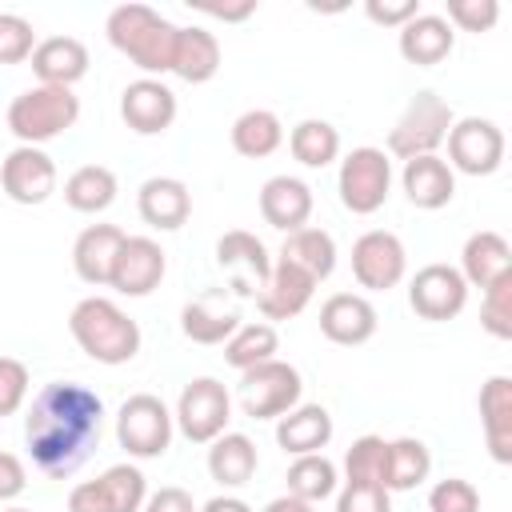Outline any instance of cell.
<instances>
[{
  "mask_svg": "<svg viewBox=\"0 0 512 512\" xmlns=\"http://www.w3.org/2000/svg\"><path fill=\"white\" fill-rule=\"evenodd\" d=\"M480 424L496 464H512V380L488 376L480 388Z\"/></svg>",
  "mask_w": 512,
  "mask_h": 512,
  "instance_id": "obj_28",
  "label": "cell"
},
{
  "mask_svg": "<svg viewBox=\"0 0 512 512\" xmlns=\"http://www.w3.org/2000/svg\"><path fill=\"white\" fill-rule=\"evenodd\" d=\"M276 348H280V336L268 320H256V324H240L228 340H224V360L236 368V372H248L264 360H276Z\"/></svg>",
  "mask_w": 512,
  "mask_h": 512,
  "instance_id": "obj_37",
  "label": "cell"
},
{
  "mask_svg": "<svg viewBox=\"0 0 512 512\" xmlns=\"http://www.w3.org/2000/svg\"><path fill=\"white\" fill-rule=\"evenodd\" d=\"M24 488H28V472H24V460H20L16 452H0V504L16 500Z\"/></svg>",
  "mask_w": 512,
  "mask_h": 512,
  "instance_id": "obj_47",
  "label": "cell"
},
{
  "mask_svg": "<svg viewBox=\"0 0 512 512\" xmlns=\"http://www.w3.org/2000/svg\"><path fill=\"white\" fill-rule=\"evenodd\" d=\"M68 332L88 360L108 368L128 364L140 352V324L108 296H84L68 316Z\"/></svg>",
  "mask_w": 512,
  "mask_h": 512,
  "instance_id": "obj_3",
  "label": "cell"
},
{
  "mask_svg": "<svg viewBox=\"0 0 512 512\" xmlns=\"http://www.w3.org/2000/svg\"><path fill=\"white\" fill-rule=\"evenodd\" d=\"M36 28L20 12H0V64H24L36 52Z\"/></svg>",
  "mask_w": 512,
  "mask_h": 512,
  "instance_id": "obj_41",
  "label": "cell"
},
{
  "mask_svg": "<svg viewBox=\"0 0 512 512\" xmlns=\"http://www.w3.org/2000/svg\"><path fill=\"white\" fill-rule=\"evenodd\" d=\"M0 188L8 200L24 204V208L44 204L56 192V160L44 148L16 144L0 164Z\"/></svg>",
  "mask_w": 512,
  "mask_h": 512,
  "instance_id": "obj_14",
  "label": "cell"
},
{
  "mask_svg": "<svg viewBox=\"0 0 512 512\" xmlns=\"http://www.w3.org/2000/svg\"><path fill=\"white\" fill-rule=\"evenodd\" d=\"M288 496L296 500H308V504H320L328 496H336L340 488V468L324 456V452H312V456H296L288 464Z\"/></svg>",
  "mask_w": 512,
  "mask_h": 512,
  "instance_id": "obj_36",
  "label": "cell"
},
{
  "mask_svg": "<svg viewBox=\"0 0 512 512\" xmlns=\"http://www.w3.org/2000/svg\"><path fill=\"white\" fill-rule=\"evenodd\" d=\"M420 0H368L364 4V16L372 24H384V28H404L412 16H420Z\"/></svg>",
  "mask_w": 512,
  "mask_h": 512,
  "instance_id": "obj_46",
  "label": "cell"
},
{
  "mask_svg": "<svg viewBox=\"0 0 512 512\" xmlns=\"http://www.w3.org/2000/svg\"><path fill=\"white\" fill-rule=\"evenodd\" d=\"M4 512H32V508H4Z\"/></svg>",
  "mask_w": 512,
  "mask_h": 512,
  "instance_id": "obj_52",
  "label": "cell"
},
{
  "mask_svg": "<svg viewBox=\"0 0 512 512\" xmlns=\"http://www.w3.org/2000/svg\"><path fill=\"white\" fill-rule=\"evenodd\" d=\"M336 192H340V204L352 212V216H372L388 204V192H392V156L384 148H352L344 160H340V172H336Z\"/></svg>",
  "mask_w": 512,
  "mask_h": 512,
  "instance_id": "obj_6",
  "label": "cell"
},
{
  "mask_svg": "<svg viewBox=\"0 0 512 512\" xmlns=\"http://www.w3.org/2000/svg\"><path fill=\"white\" fill-rule=\"evenodd\" d=\"M100 436H104V400L80 380L44 384L24 412L28 456L52 480H68L72 472H80L84 460L100 448Z\"/></svg>",
  "mask_w": 512,
  "mask_h": 512,
  "instance_id": "obj_1",
  "label": "cell"
},
{
  "mask_svg": "<svg viewBox=\"0 0 512 512\" xmlns=\"http://www.w3.org/2000/svg\"><path fill=\"white\" fill-rule=\"evenodd\" d=\"M120 116L136 136H160L176 120V92L156 76H140L120 92Z\"/></svg>",
  "mask_w": 512,
  "mask_h": 512,
  "instance_id": "obj_16",
  "label": "cell"
},
{
  "mask_svg": "<svg viewBox=\"0 0 512 512\" xmlns=\"http://www.w3.org/2000/svg\"><path fill=\"white\" fill-rule=\"evenodd\" d=\"M240 328V312L224 308L220 292H204L180 308V332L192 344H224Z\"/></svg>",
  "mask_w": 512,
  "mask_h": 512,
  "instance_id": "obj_30",
  "label": "cell"
},
{
  "mask_svg": "<svg viewBox=\"0 0 512 512\" xmlns=\"http://www.w3.org/2000/svg\"><path fill=\"white\" fill-rule=\"evenodd\" d=\"M432 472V452L416 436H396L384 440V460H380V488L388 492H412L424 484Z\"/></svg>",
  "mask_w": 512,
  "mask_h": 512,
  "instance_id": "obj_29",
  "label": "cell"
},
{
  "mask_svg": "<svg viewBox=\"0 0 512 512\" xmlns=\"http://www.w3.org/2000/svg\"><path fill=\"white\" fill-rule=\"evenodd\" d=\"M108 44L128 56L144 76H164L172 72V48H176V24L160 16L148 4H120L104 20Z\"/></svg>",
  "mask_w": 512,
  "mask_h": 512,
  "instance_id": "obj_2",
  "label": "cell"
},
{
  "mask_svg": "<svg viewBox=\"0 0 512 512\" xmlns=\"http://www.w3.org/2000/svg\"><path fill=\"white\" fill-rule=\"evenodd\" d=\"M128 232H120L116 224H88L76 244H72V268L84 284L92 288H104L112 280V264H116V252L124 244Z\"/></svg>",
  "mask_w": 512,
  "mask_h": 512,
  "instance_id": "obj_25",
  "label": "cell"
},
{
  "mask_svg": "<svg viewBox=\"0 0 512 512\" xmlns=\"http://www.w3.org/2000/svg\"><path fill=\"white\" fill-rule=\"evenodd\" d=\"M76 120H80V96L72 88L36 84V88H24L8 104V128H12V136L20 144H32V148L64 136Z\"/></svg>",
  "mask_w": 512,
  "mask_h": 512,
  "instance_id": "obj_4",
  "label": "cell"
},
{
  "mask_svg": "<svg viewBox=\"0 0 512 512\" xmlns=\"http://www.w3.org/2000/svg\"><path fill=\"white\" fill-rule=\"evenodd\" d=\"M264 512H316V504H308V500H296V496H276V500H268V508Z\"/></svg>",
  "mask_w": 512,
  "mask_h": 512,
  "instance_id": "obj_51",
  "label": "cell"
},
{
  "mask_svg": "<svg viewBox=\"0 0 512 512\" xmlns=\"http://www.w3.org/2000/svg\"><path fill=\"white\" fill-rule=\"evenodd\" d=\"M460 276L468 288H492L496 280L512 276V248L500 232H472L460 248Z\"/></svg>",
  "mask_w": 512,
  "mask_h": 512,
  "instance_id": "obj_24",
  "label": "cell"
},
{
  "mask_svg": "<svg viewBox=\"0 0 512 512\" xmlns=\"http://www.w3.org/2000/svg\"><path fill=\"white\" fill-rule=\"evenodd\" d=\"M176 432V420L168 412V404L152 392H136L120 404L116 412V444L132 456V460H156L168 452Z\"/></svg>",
  "mask_w": 512,
  "mask_h": 512,
  "instance_id": "obj_7",
  "label": "cell"
},
{
  "mask_svg": "<svg viewBox=\"0 0 512 512\" xmlns=\"http://www.w3.org/2000/svg\"><path fill=\"white\" fill-rule=\"evenodd\" d=\"M136 212L156 232H176L192 216V192L176 176H148L136 192Z\"/></svg>",
  "mask_w": 512,
  "mask_h": 512,
  "instance_id": "obj_20",
  "label": "cell"
},
{
  "mask_svg": "<svg viewBox=\"0 0 512 512\" xmlns=\"http://www.w3.org/2000/svg\"><path fill=\"white\" fill-rule=\"evenodd\" d=\"M28 368H24V360H16V356H0V420L4 416H16L20 408H24V400H28Z\"/></svg>",
  "mask_w": 512,
  "mask_h": 512,
  "instance_id": "obj_44",
  "label": "cell"
},
{
  "mask_svg": "<svg viewBox=\"0 0 512 512\" xmlns=\"http://www.w3.org/2000/svg\"><path fill=\"white\" fill-rule=\"evenodd\" d=\"M336 512H392V492L380 484H352L336 492Z\"/></svg>",
  "mask_w": 512,
  "mask_h": 512,
  "instance_id": "obj_45",
  "label": "cell"
},
{
  "mask_svg": "<svg viewBox=\"0 0 512 512\" xmlns=\"http://www.w3.org/2000/svg\"><path fill=\"white\" fill-rule=\"evenodd\" d=\"M408 304L420 320L444 324L456 320L468 304V284L460 276V268L452 264H424L412 280H408Z\"/></svg>",
  "mask_w": 512,
  "mask_h": 512,
  "instance_id": "obj_13",
  "label": "cell"
},
{
  "mask_svg": "<svg viewBox=\"0 0 512 512\" xmlns=\"http://www.w3.org/2000/svg\"><path fill=\"white\" fill-rule=\"evenodd\" d=\"M332 432H336V424H332V412L324 404H296L292 412H284L276 420V444L288 456L324 452L328 440H332Z\"/></svg>",
  "mask_w": 512,
  "mask_h": 512,
  "instance_id": "obj_26",
  "label": "cell"
},
{
  "mask_svg": "<svg viewBox=\"0 0 512 512\" xmlns=\"http://www.w3.org/2000/svg\"><path fill=\"white\" fill-rule=\"evenodd\" d=\"M140 512H200V508L192 504V492L168 484V488H160V492H148V500H144Z\"/></svg>",
  "mask_w": 512,
  "mask_h": 512,
  "instance_id": "obj_48",
  "label": "cell"
},
{
  "mask_svg": "<svg viewBox=\"0 0 512 512\" xmlns=\"http://www.w3.org/2000/svg\"><path fill=\"white\" fill-rule=\"evenodd\" d=\"M176 428L184 440L192 444H212L220 432H228L232 420V396L216 376H196L180 388L176 412H172Z\"/></svg>",
  "mask_w": 512,
  "mask_h": 512,
  "instance_id": "obj_9",
  "label": "cell"
},
{
  "mask_svg": "<svg viewBox=\"0 0 512 512\" xmlns=\"http://www.w3.org/2000/svg\"><path fill=\"white\" fill-rule=\"evenodd\" d=\"M216 264L232 276V292L236 296H252L264 288L268 272H272V256L264 248V240H256L244 228H232L216 240Z\"/></svg>",
  "mask_w": 512,
  "mask_h": 512,
  "instance_id": "obj_17",
  "label": "cell"
},
{
  "mask_svg": "<svg viewBox=\"0 0 512 512\" xmlns=\"http://www.w3.org/2000/svg\"><path fill=\"white\" fill-rule=\"evenodd\" d=\"M284 144V124L268 108H248L232 120V148L244 160H264Z\"/></svg>",
  "mask_w": 512,
  "mask_h": 512,
  "instance_id": "obj_34",
  "label": "cell"
},
{
  "mask_svg": "<svg viewBox=\"0 0 512 512\" xmlns=\"http://www.w3.org/2000/svg\"><path fill=\"white\" fill-rule=\"evenodd\" d=\"M280 256L292 260L296 268H304L316 284L336 272V240L324 228H296V232H288Z\"/></svg>",
  "mask_w": 512,
  "mask_h": 512,
  "instance_id": "obj_35",
  "label": "cell"
},
{
  "mask_svg": "<svg viewBox=\"0 0 512 512\" xmlns=\"http://www.w3.org/2000/svg\"><path fill=\"white\" fill-rule=\"evenodd\" d=\"M200 512H252V508H248L240 496H228V492H224V496H212Z\"/></svg>",
  "mask_w": 512,
  "mask_h": 512,
  "instance_id": "obj_50",
  "label": "cell"
},
{
  "mask_svg": "<svg viewBox=\"0 0 512 512\" xmlns=\"http://www.w3.org/2000/svg\"><path fill=\"white\" fill-rule=\"evenodd\" d=\"M380 460H384V436H360L344 452V480L352 484H380Z\"/></svg>",
  "mask_w": 512,
  "mask_h": 512,
  "instance_id": "obj_40",
  "label": "cell"
},
{
  "mask_svg": "<svg viewBox=\"0 0 512 512\" xmlns=\"http://www.w3.org/2000/svg\"><path fill=\"white\" fill-rule=\"evenodd\" d=\"M444 20L460 32H492L500 20V4L496 0H448Z\"/></svg>",
  "mask_w": 512,
  "mask_h": 512,
  "instance_id": "obj_43",
  "label": "cell"
},
{
  "mask_svg": "<svg viewBox=\"0 0 512 512\" xmlns=\"http://www.w3.org/2000/svg\"><path fill=\"white\" fill-rule=\"evenodd\" d=\"M32 72L40 84L52 88H72L76 80L88 76V48L76 36H48L32 52Z\"/></svg>",
  "mask_w": 512,
  "mask_h": 512,
  "instance_id": "obj_27",
  "label": "cell"
},
{
  "mask_svg": "<svg viewBox=\"0 0 512 512\" xmlns=\"http://www.w3.org/2000/svg\"><path fill=\"white\" fill-rule=\"evenodd\" d=\"M256 464H260V452L244 432H220L208 444V476L220 488H244L256 476Z\"/></svg>",
  "mask_w": 512,
  "mask_h": 512,
  "instance_id": "obj_31",
  "label": "cell"
},
{
  "mask_svg": "<svg viewBox=\"0 0 512 512\" xmlns=\"http://www.w3.org/2000/svg\"><path fill=\"white\" fill-rule=\"evenodd\" d=\"M408 272V252H404V240L396 232H384V228H372L364 236H356L352 244V276L360 288L368 292H388L404 280Z\"/></svg>",
  "mask_w": 512,
  "mask_h": 512,
  "instance_id": "obj_12",
  "label": "cell"
},
{
  "mask_svg": "<svg viewBox=\"0 0 512 512\" xmlns=\"http://www.w3.org/2000/svg\"><path fill=\"white\" fill-rule=\"evenodd\" d=\"M452 108L444 96H436L432 88L416 92L404 112L396 116V124L388 128V156L396 160H416V156H436V148L444 144L448 128H452Z\"/></svg>",
  "mask_w": 512,
  "mask_h": 512,
  "instance_id": "obj_5",
  "label": "cell"
},
{
  "mask_svg": "<svg viewBox=\"0 0 512 512\" xmlns=\"http://www.w3.org/2000/svg\"><path fill=\"white\" fill-rule=\"evenodd\" d=\"M288 148L304 168H328L332 160H340V132L328 120H300L288 132Z\"/></svg>",
  "mask_w": 512,
  "mask_h": 512,
  "instance_id": "obj_38",
  "label": "cell"
},
{
  "mask_svg": "<svg viewBox=\"0 0 512 512\" xmlns=\"http://www.w3.org/2000/svg\"><path fill=\"white\" fill-rule=\"evenodd\" d=\"M428 512H480V492L464 476L436 480L428 492Z\"/></svg>",
  "mask_w": 512,
  "mask_h": 512,
  "instance_id": "obj_42",
  "label": "cell"
},
{
  "mask_svg": "<svg viewBox=\"0 0 512 512\" xmlns=\"http://www.w3.org/2000/svg\"><path fill=\"white\" fill-rule=\"evenodd\" d=\"M312 292H316V280H312L304 268H296L292 260L276 256V260H272V272H268V280H264V288L256 292V308H260V316H264L268 324H272V320H292V316H300V312L308 308Z\"/></svg>",
  "mask_w": 512,
  "mask_h": 512,
  "instance_id": "obj_18",
  "label": "cell"
},
{
  "mask_svg": "<svg viewBox=\"0 0 512 512\" xmlns=\"http://www.w3.org/2000/svg\"><path fill=\"white\" fill-rule=\"evenodd\" d=\"M168 272V252L152 240V236H124L116 264H112V280L108 288H116L120 296H152L160 288Z\"/></svg>",
  "mask_w": 512,
  "mask_h": 512,
  "instance_id": "obj_15",
  "label": "cell"
},
{
  "mask_svg": "<svg viewBox=\"0 0 512 512\" xmlns=\"http://www.w3.org/2000/svg\"><path fill=\"white\" fill-rule=\"evenodd\" d=\"M396 48H400V56H404L408 64L432 68V64H440V60L452 56V48H456V28H452L444 16H436V12H420V16H412V20L400 28Z\"/></svg>",
  "mask_w": 512,
  "mask_h": 512,
  "instance_id": "obj_23",
  "label": "cell"
},
{
  "mask_svg": "<svg viewBox=\"0 0 512 512\" xmlns=\"http://www.w3.org/2000/svg\"><path fill=\"white\" fill-rule=\"evenodd\" d=\"M480 328L496 340H512V276L496 280L492 288H484L480 300Z\"/></svg>",
  "mask_w": 512,
  "mask_h": 512,
  "instance_id": "obj_39",
  "label": "cell"
},
{
  "mask_svg": "<svg viewBox=\"0 0 512 512\" xmlns=\"http://www.w3.org/2000/svg\"><path fill=\"white\" fill-rule=\"evenodd\" d=\"M116 172L104 168V164H80L68 180H64V204L72 212H84V216H100L116 204Z\"/></svg>",
  "mask_w": 512,
  "mask_h": 512,
  "instance_id": "obj_33",
  "label": "cell"
},
{
  "mask_svg": "<svg viewBox=\"0 0 512 512\" xmlns=\"http://www.w3.org/2000/svg\"><path fill=\"white\" fill-rule=\"evenodd\" d=\"M376 324H380V316H376L372 300L360 292H336L320 304V332H324V340H332L340 348H356V344L372 340Z\"/></svg>",
  "mask_w": 512,
  "mask_h": 512,
  "instance_id": "obj_19",
  "label": "cell"
},
{
  "mask_svg": "<svg viewBox=\"0 0 512 512\" xmlns=\"http://www.w3.org/2000/svg\"><path fill=\"white\" fill-rule=\"evenodd\" d=\"M400 188H404V196H408L412 208L436 212V208L452 204V196H456V172L448 168L444 156H416V160H404Z\"/></svg>",
  "mask_w": 512,
  "mask_h": 512,
  "instance_id": "obj_22",
  "label": "cell"
},
{
  "mask_svg": "<svg viewBox=\"0 0 512 512\" xmlns=\"http://www.w3.org/2000/svg\"><path fill=\"white\" fill-rule=\"evenodd\" d=\"M304 396V380L288 360H264L240 372V404L252 420H280Z\"/></svg>",
  "mask_w": 512,
  "mask_h": 512,
  "instance_id": "obj_8",
  "label": "cell"
},
{
  "mask_svg": "<svg viewBox=\"0 0 512 512\" xmlns=\"http://www.w3.org/2000/svg\"><path fill=\"white\" fill-rule=\"evenodd\" d=\"M312 204H316L312 188L300 176H272L260 188V216H264V224H272L284 236L296 228H308Z\"/></svg>",
  "mask_w": 512,
  "mask_h": 512,
  "instance_id": "obj_21",
  "label": "cell"
},
{
  "mask_svg": "<svg viewBox=\"0 0 512 512\" xmlns=\"http://www.w3.org/2000/svg\"><path fill=\"white\" fill-rule=\"evenodd\" d=\"M200 12L224 20V24H236V20H248L256 12V0H244V4H200Z\"/></svg>",
  "mask_w": 512,
  "mask_h": 512,
  "instance_id": "obj_49",
  "label": "cell"
},
{
  "mask_svg": "<svg viewBox=\"0 0 512 512\" xmlns=\"http://www.w3.org/2000/svg\"><path fill=\"white\" fill-rule=\"evenodd\" d=\"M172 72L188 84H208L220 72V40L208 28H176V48H172Z\"/></svg>",
  "mask_w": 512,
  "mask_h": 512,
  "instance_id": "obj_32",
  "label": "cell"
},
{
  "mask_svg": "<svg viewBox=\"0 0 512 512\" xmlns=\"http://www.w3.org/2000/svg\"><path fill=\"white\" fill-rule=\"evenodd\" d=\"M444 144H448V168L452 172L492 176L504 164V132H500L496 120H484V116L452 120Z\"/></svg>",
  "mask_w": 512,
  "mask_h": 512,
  "instance_id": "obj_11",
  "label": "cell"
},
{
  "mask_svg": "<svg viewBox=\"0 0 512 512\" xmlns=\"http://www.w3.org/2000/svg\"><path fill=\"white\" fill-rule=\"evenodd\" d=\"M148 500V476L136 464H112L96 480H80L68 492V512H140Z\"/></svg>",
  "mask_w": 512,
  "mask_h": 512,
  "instance_id": "obj_10",
  "label": "cell"
}]
</instances>
